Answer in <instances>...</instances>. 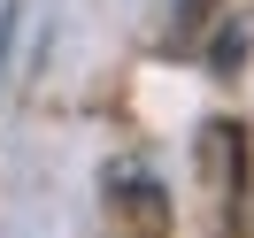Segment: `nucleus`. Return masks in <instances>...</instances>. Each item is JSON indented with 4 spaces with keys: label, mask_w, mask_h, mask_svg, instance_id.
<instances>
[{
    "label": "nucleus",
    "mask_w": 254,
    "mask_h": 238,
    "mask_svg": "<svg viewBox=\"0 0 254 238\" xmlns=\"http://www.w3.org/2000/svg\"><path fill=\"white\" fill-rule=\"evenodd\" d=\"M208 8H216V0H177V39H192L208 23Z\"/></svg>",
    "instance_id": "nucleus-1"
}]
</instances>
